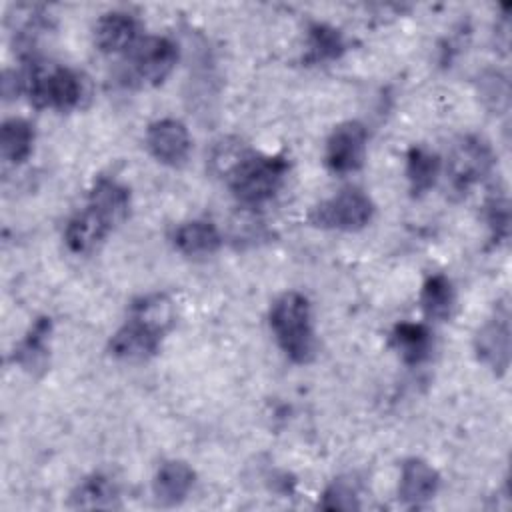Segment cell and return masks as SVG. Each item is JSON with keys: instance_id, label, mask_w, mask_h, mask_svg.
<instances>
[{"instance_id": "1", "label": "cell", "mask_w": 512, "mask_h": 512, "mask_svg": "<svg viewBox=\"0 0 512 512\" xmlns=\"http://www.w3.org/2000/svg\"><path fill=\"white\" fill-rule=\"evenodd\" d=\"M276 344L294 364H308L316 352L312 308L304 294L290 290L280 294L268 314Z\"/></svg>"}, {"instance_id": "2", "label": "cell", "mask_w": 512, "mask_h": 512, "mask_svg": "<svg viewBox=\"0 0 512 512\" xmlns=\"http://www.w3.org/2000/svg\"><path fill=\"white\" fill-rule=\"evenodd\" d=\"M286 174L288 160L284 156H268L246 150L224 178L232 196L242 206L258 208L278 194Z\"/></svg>"}, {"instance_id": "3", "label": "cell", "mask_w": 512, "mask_h": 512, "mask_svg": "<svg viewBox=\"0 0 512 512\" xmlns=\"http://www.w3.org/2000/svg\"><path fill=\"white\" fill-rule=\"evenodd\" d=\"M24 92L36 108H52L68 112L76 108L84 96L82 80L76 72L64 66L46 70L38 62H28L24 72Z\"/></svg>"}, {"instance_id": "4", "label": "cell", "mask_w": 512, "mask_h": 512, "mask_svg": "<svg viewBox=\"0 0 512 512\" xmlns=\"http://www.w3.org/2000/svg\"><path fill=\"white\" fill-rule=\"evenodd\" d=\"M374 216V202L360 188H344L338 194L318 202L308 220L322 230L354 232L364 228Z\"/></svg>"}, {"instance_id": "5", "label": "cell", "mask_w": 512, "mask_h": 512, "mask_svg": "<svg viewBox=\"0 0 512 512\" xmlns=\"http://www.w3.org/2000/svg\"><path fill=\"white\" fill-rule=\"evenodd\" d=\"M494 162V152L484 138L474 134L458 138L446 162L452 192L464 196L474 184L482 182L492 172Z\"/></svg>"}, {"instance_id": "6", "label": "cell", "mask_w": 512, "mask_h": 512, "mask_svg": "<svg viewBox=\"0 0 512 512\" xmlns=\"http://www.w3.org/2000/svg\"><path fill=\"white\" fill-rule=\"evenodd\" d=\"M178 62V46L166 36H144L128 50V78L140 86L162 84Z\"/></svg>"}, {"instance_id": "7", "label": "cell", "mask_w": 512, "mask_h": 512, "mask_svg": "<svg viewBox=\"0 0 512 512\" xmlns=\"http://www.w3.org/2000/svg\"><path fill=\"white\" fill-rule=\"evenodd\" d=\"M474 352L496 376L506 374L510 366V310L506 302H500L476 332Z\"/></svg>"}, {"instance_id": "8", "label": "cell", "mask_w": 512, "mask_h": 512, "mask_svg": "<svg viewBox=\"0 0 512 512\" xmlns=\"http://www.w3.org/2000/svg\"><path fill=\"white\" fill-rule=\"evenodd\" d=\"M366 144H368V132L364 124L356 120L342 122L330 132L326 140L324 162L334 174L356 172L364 166Z\"/></svg>"}, {"instance_id": "9", "label": "cell", "mask_w": 512, "mask_h": 512, "mask_svg": "<svg viewBox=\"0 0 512 512\" xmlns=\"http://www.w3.org/2000/svg\"><path fill=\"white\" fill-rule=\"evenodd\" d=\"M164 334L162 328L130 314L126 324L112 334L108 352L124 362H144L158 354Z\"/></svg>"}, {"instance_id": "10", "label": "cell", "mask_w": 512, "mask_h": 512, "mask_svg": "<svg viewBox=\"0 0 512 512\" xmlns=\"http://www.w3.org/2000/svg\"><path fill=\"white\" fill-rule=\"evenodd\" d=\"M146 148L160 164L182 166L190 156L192 138L186 124L176 118H162L148 126Z\"/></svg>"}, {"instance_id": "11", "label": "cell", "mask_w": 512, "mask_h": 512, "mask_svg": "<svg viewBox=\"0 0 512 512\" xmlns=\"http://www.w3.org/2000/svg\"><path fill=\"white\" fill-rule=\"evenodd\" d=\"M116 228V224L96 210L94 206L86 204V208L74 214L64 230V242L70 252L74 254H88L92 252L104 238Z\"/></svg>"}, {"instance_id": "12", "label": "cell", "mask_w": 512, "mask_h": 512, "mask_svg": "<svg viewBox=\"0 0 512 512\" xmlns=\"http://www.w3.org/2000/svg\"><path fill=\"white\" fill-rule=\"evenodd\" d=\"M138 20L122 10L106 12L94 26V44L104 54H120L130 50L138 38Z\"/></svg>"}, {"instance_id": "13", "label": "cell", "mask_w": 512, "mask_h": 512, "mask_svg": "<svg viewBox=\"0 0 512 512\" xmlns=\"http://www.w3.org/2000/svg\"><path fill=\"white\" fill-rule=\"evenodd\" d=\"M440 486V474L422 458L402 462L398 480V498L406 506H422L432 500Z\"/></svg>"}, {"instance_id": "14", "label": "cell", "mask_w": 512, "mask_h": 512, "mask_svg": "<svg viewBox=\"0 0 512 512\" xmlns=\"http://www.w3.org/2000/svg\"><path fill=\"white\" fill-rule=\"evenodd\" d=\"M194 480L196 474L184 460H166L152 480L154 498L164 506H176L190 494Z\"/></svg>"}, {"instance_id": "15", "label": "cell", "mask_w": 512, "mask_h": 512, "mask_svg": "<svg viewBox=\"0 0 512 512\" xmlns=\"http://www.w3.org/2000/svg\"><path fill=\"white\" fill-rule=\"evenodd\" d=\"M52 334V320L48 316H40L34 320L26 336L18 342L12 352L14 364L30 374H38L46 370L48 364V340Z\"/></svg>"}, {"instance_id": "16", "label": "cell", "mask_w": 512, "mask_h": 512, "mask_svg": "<svg viewBox=\"0 0 512 512\" xmlns=\"http://www.w3.org/2000/svg\"><path fill=\"white\" fill-rule=\"evenodd\" d=\"M174 248L190 258L212 256L222 246L218 228L208 220H190L180 224L172 236Z\"/></svg>"}, {"instance_id": "17", "label": "cell", "mask_w": 512, "mask_h": 512, "mask_svg": "<svg viewBox=\"0 0 512 512\" xmlns=\"http://www.w3.org/2000/svg\"><path fill=\"white\" fill-rule=\"evenodd\" d=\"M390 344L404 364L418 366L432 352V334L420 322H400L390 334Z\"/></svg>"}, {"instance_id": "18", "label": "cell", "mask_w": 512, "mask_h": 512, "mask_svg": "<svg viewBox=\"0 0 512 512\" xmlns=\"http://www.w3.org/2000/svg\"><path fill=\"white\" fill-rule=\"evenodd\" d=\"M442 170V160L438 154L430 152L424 146H412L406 154V178H408V188L414 198L424 196L434 188L438 182Z\"/></svg>"}, {"instance_id": "19", "label": "cell", "mask_w": 512, "mask_h": 512, "mask_svg": "<svg viewBox=\"0 0 512 512\" xmlns=\"http://www.w3.org/2000/svg\"><path fill=\"white\" fill-rule=\"evenodd\" d=\"M88 204L106 214L118 226L128 216L130 190L112 178L100 176L88 192Z\"/></svg>"}, {"instance_id": "20", "label": "cell", "mask_w": 512, "mask_h": 512, "mask_svg": "<svg viewBox=\"0 0 512 512\" xmlns=\"http://www.w3.org/2000/svg\"><path fill=\"white\" fill-rule=\"evenodd\" d=\"M118 486L104 474H92L84 478L70 496V506L80 510H100L120 506Z\"/></svg>"}, {"instance_id": "21", "label": "cell", "mask_w": 512, "mask_h": 512, "mask_svg": "<svg viewBox=\"0 0 512 512\" xmlns=\"http://www.w3.org/2000/svg\"><path fill=\"white\" fill-rule=\"evenodd\" d=\"M454 288L448 276L444 274H432L426 278L420 290V306L426 318L430 320H448L454 310Z\"/></svg>"}, {"instance_id": "22", "label": "cell", "mask_w": 512, "mask_h": 512, "mask_svg": "<svg viewBox=\"0 0 512 512\" xmlns=\"http://www.w3.org/2000/svg\"><path fill=\"white\" fill-rule=\"evenodd\" d=\"M34 148V128L22 118H10L0 128V154L10 164L28 160Z\"/></svg>"}, {"instance_id": "23", "label": "cell", "mask_w": 512, "mask_h": 512, "mask_svg": "<svg viewBox=\"0 0 512 512\" xmlns=\"http://www.w3.org/2000/svg\"><path fill=\"white\" fill-rule=\"evenodd\" d=\"M346 50L344 36L338 28L322 22H314L308 28V52L306 62L312 64H324L338 60Z\"/></svg>"}, {"instance_id": "24", "label": "cell", "mask_w": 512, "mask_h": 512, "mask_svg": "<svg viewBox=\"0 0 512 512\" xmlns=\"http://www.w3.org/2000/svg\"><path fill=\"white\" fill-rule=\"evenodd\" d=\"M478 94L490 110H496V114L508 110L510 86H508V78L500 70H486L480 74Z\"/></svg>"}, {"instance_id": "25", "label": "cell", "mask_w": 512, "mask_h": 512, "mask_svg": "<svg viewBox=\"0 0 512 512\" xmlns=\"http://www.w3.org/2000/svg\"><path fill=\"white\" fill-rule=\"evenodd\" d=\"M486 224L494 244L506 242L510 236V204L504 192H494L484 206Z\"/></svg>"}, {"instance_id": "26", "label": "cell", "mask_w": 512, "mask_h": 512, "mask_svg": "<svg viewBox=\"0 0 512 512\" xmlns=\"http://www.w3.org/2000/svg\"><path fill=\"white\" fill-rule=\"evenodd\" d=\"M318 506L324 510H356V508H360L358 490H356L354 482H350L348 478L334 480L324 490Z\"/></svg>"}]
</instances>
